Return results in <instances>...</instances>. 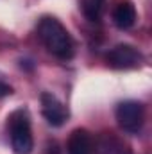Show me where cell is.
<instances>
[{"label":"cell","instance_id":"cell-1","mask_svg":"<svg viewBox=\"0 0 152 154\" xmlns=\"http://www.w3.org/2000/svg\"><path fill=\"white\" fill-rule=\"evenodd\" d=\"M38 36L50 54L66 61L74 56V41L66 27L54 16L41 18L38 25Z\"/></svg>","mask_w":152,"mask_h":154},{"label":"cell","instance_id":"cell-2","mask_svg":"<svg viewBox=\"0 0 152 154\" xmlns=\"http://www.w3.org/2000/svg\"><path fill=\"white\" fill-rule=\"evenodd\" d=\"M9 133H11V145L14 149V152L18 154H29L34 147V140H32V131H31V120L27 111L18 109L14 113H11L9 118Z\"/></svg>","mask_w":152,"mask_h":154},{"label":"cell","instance_id":"cell-3","mask_svg":"<svg viewBox=\"0 0 152 154\" xmlns=\"http://www.w3.org/2000/svg\"><path fill=\"white\" fill-rule=\"evenodd\" d=\"M116 122L118 125L131 134L140 133V129L143 127V120H145V111H143V104L138 100H125L120 102L116 108Z\"/></svg>","mask_w":152,"mask_h":154},{"label":"cell","instance_id":"cell-4","mask_svg":"<svg viewBox=\"0 0 152 154\" xmlns=\"http://www.w3.org/2000/svg\"><path fill=\"white\" fill-rule=\"evenodd\" d=\"M106 61L111 68L127 70V68L140 66L141 61H143V56L136 47L127 45V43H120V45H116L114 48L109 50V54L106 56Z\"/></svg>","mask_w":152,"mask_h":154},{"label":"cell","instance_id":"cell-5","mask_svg":"<svg viewBox=\"0 0 152 154\" xmlns=\"http://www.w3.org/2000/svg\"><path fill=\"white\" fill-rule=\"evenodd\" d=\"M41 113L45 116V120L54 127L63 125L66 122V118H68V111L63 106V102L56 95H52L48 91L41 93Z\"/></svg>","mask_w":152,"mask_h":154},{"label":"cell","instance_id":"cell-6","mask_svg":"<svg viewBox=\"0 0 152 154\" xmlns=\"http://www.w3.org/2000/svg\"><path fill=\"white\" fill-rule=\"evenodd\" d=\"M95 145L90 131L86 129H75L72 131L68 143H66V152L68 154H93Z\"/></svg>","mask_w":152,"mask_h":154},{"label":"cell","instance_id":"cell-7","mask_svg":"<svg viewBox=\"0 0 152 154\" xmlns=\"http://www.w3.org/2000/svg\"><path fill=\"white\" fill-rule=\"evenodd\" d=\"M113 22L118 29H131L136 23V9L132 2H120L113 11Z\"/></svg>","mask_w":152,"mask_h":154},{"label":"cell","instance_id":"cell-8","mask_svg":"<svg viewBox=\"0 0 152 154\" xmlns=\"http://www.w3.org/2000/svg\"><path fill=\"white\" fill-rule=\"evenodd\" d=\"M81 9L82 14L90 20V22H99L100 20V13H102V4L97 0H81Z\"/></svg>","mask_w":152,"mask_h":154},{"label":"cell","instance_id":"cell-9","mask_svg":"<svg viewBox=\"0 0 152 154\" xmlns=\"http://www.w3.org/2000/svg\"><path fill=\"white\" fill-rule=\"evenodd\" d=\"M100 149H102L106 154H123V152H127L125 145H123L118 138H114L113 133H109L108 136H104V138H102Z\"/></svg>","mask_w":152,"mask_h":154},{"label":"cell","instance_id":"cell-10","mask_svg":"<svg viewBox=\"0 0 152 154\" xmlns=\"http://www.w3.org/2000/svg\"><path fill=\"white\" fill-rule=\"evenodd\" d=\"M11 93H13V88L9 84H5L4 81H0V99H4V97H7Z\"/></svg>","mask_w":152,"mask_h":154},{"label":"cell","instance_id":"cell-11","mask_svg":"<svg viewBox=\"0 0 152 154\" xmlns=\"http://www.w3.org/2000/svg\"><path fill=\"white\" fill-rule=\"evenodd\" d=\"M97 2H100V4H102V5H104V2H106V0H97Z\"/></svg>","mask_w":152,"mask_h":154}]
</instances>
